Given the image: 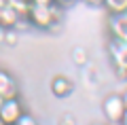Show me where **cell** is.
<instances>
[{
  "label": "cell",
  "instance_id": "obj_10",
  "mask_svg": "<svg viewBox=\"0 0 127 125\" xmlns=\"http://www.w3.org/2000/svg\"><path fill=\"white\" fill-rule=\"evenodd\" d=\"M6 4H11L23 19H26V13H28V9H30V0H6Z\"/></svg>",
  "mask_w": 127,
  "mask_h": 125
},
{
  "label": "cell",
  "instance_id": "obj_17",
  "mask_svg": "<svg viewBox=\"0 0 127 125\" xmlns=\"http://www.w3.org/2000/svg\"><path fill=\"white\" fill-rule=\"evenodd\" d=\"M123 100H125V106H127V91H125V93H123Z\"/></svg>",
  "mask_w": 127,
  "mask_h": 125
},
{
  "label": "cell",
  "instance_id": "obj_12",
  "mask_svg": "<svg viewBox=\"0 0 127 125\" xmlns=\"http://www.w3.org/2000/svg\"><path fill=\"white\" fill-rule=\"evenodd\" d=\"M30 4H45V6H49V4H57L55 0H30Z\"/></svg>",
  "mask_w": 127,
  "mask_h": 125
},
{
  "label": "cell",
  "instance_id": "obj_15",
  "mask_svg": "<svg viewBox=\"0 0 127 125\" xmlns=\"http://www.w3.org/2000/svg\"><path fill=\"white\" fill-rule=\"evenodd\" d=\"M121 125H127V110H125V115L121 117Z\"/></svg>",
  "mask_w": 127,
  "mask_h": 125
},
{
  "label": "cell",
  "instance_id": "obj_1",
  "mask_svg": "<svg viewBox=\"0 0 127 125\" xmlns=\"http://www.w3.org/2000/svg\"><path fill=\"white\" fill-rule=\"evenodd\" d=\"M26 21L38 30H53L62 21V11L57 9V4H30L26 13Z\"/></svg>",
  "mask_w": 127,
  "mask_h": 125
},
{
  "label": "cell",
  "instance_id": "obj_14",
  "mask_svg": "<svg viewBox=\"0 0 127 125\" xmlns=\"http://www.w3.org/2000/svg\"><path fill=\"white\" fill-rule=\"evenodd\" d=\"M4 36H6V30H4L2 26H0V47L4 45Z\"/></svg>",
  "mask_w": 127,
  "mask_h": 125
},
{
  "label": "cell",
  "instance_id": "obj_16",
  "mask_svg": "<svg viewBox=\"0 0 127 125\" xmlns=\"http://www.w3.org/2000/svg\"><path fill=\"white\" fill-rule=\"evenodd\" d=\"M57 4H68V2H72V0H55Z\"/></svg>",
  "mask_w": 127,
  "mask_h": 125
},
{
  "label": "cell",
  "instance_id": "obj_21",
  "mask_svg": "<svg viewBox=\"0 0 127 125\" xmlns=\"http://www.w3.org/2000/svg\"><path fill=\"white\" fill-rule=\"evenodd\" d=\"M112 125H121V123H112Z\"/></svg>",
  "mask_w": 127,
  "mask_h": 125
},
{
  "label": "cell",
  "instance_id": "obj_7",
  "mask_svg": "<svg viewBox=\"0 0 127 125\" xmlns=\"http://www.w3.org/2000/svg\"><path fill=\"white\" fill-rule=\"evenodd\" d=\"M108 30L112 34V38L117 40H127V13L110 15L108 19Z\"/></svg>",
  "mask_w": 127,
  "mask_h": 125
},
{
  "label": "cell",
  "instance_id": "obj_5",
  "mask_svg": "<svg viewBox=\"0 0 127 125\" xmlns=\"http://www.w3.org/2000/svg\"><path fill=\"white\" fill-rule=\"evenodd\" d=\"M0 98L2 100H11V98H19V83L9 70L0 68Z\"/></svg>",
  "mask_w": 127,
  "mask_h": 125
},
{
  "label": "cell",
  "instance_id": "obj_2",
  "mask_svg": "<svg viewBox=\"0 0 127 125\" xmlns=\"http://www.w3.org/2000/svg\"><path fill=\"white\" fill-rule=\"evenodd\" d=\"M108 55L112 68L119 76H125L127 79V40H117L112 38L108 45Z\"/></svg>",
  "mask_w": 127,
  "mask_h": 125
},
{
  "label": "cell",
  "instance_id": "obj_6",
  "mask_svg": "<svg viewBox=\"0 0 127 125\" xmlns=\"http://www.w3.org/2000/svg\"><path fill=\"white\" fill-rule=\"evenodd\" d=\"M49 91L55 95V98L64 100V98H68V95L74 91V83H72V79H68V76L57 74V76H53V79H51Z\"/></svg>",
  "mask_w": 127,
  "mask_h": 125
},
{
  "label": "cell",
  "instance_id": "obj_3",
  "mask_svg": "<svg viewBox=\"0 0 127 125\" xmlns=\"http://www.w3.org/2000/svg\"><path fill=\"white\" fill-rule=\"evenodd\" d=\"M102 110H104V117H106V121H108L110 125H112V123H121V117L125 115V110H127L123 95L110 93L108 98H104V102H102Z\"/></svg>",
  "mask_w": 127,
  "mask_h": 125
},
{
  "label": "cell",
  "instance_id": "obj_20",
  "mask_svg": "<svg viewBox=\"0 0 127 125\" xmlns=\"http://www.w3.org/2000/svg\"><path fill=\"white\" fill-rule=\"evenodd\" d=\"M0 125H4V123H2V119H0Z\"/></svg>",
  "mask_w": 127,
  "mask_h": 125
},
{
  "label": "cell",
  "instance_id": "obj_4",
  "mask_svg": "<svg viewBox=\"0 0 127 125\" xmlns=\"http://www.w3.org/2000/svg\"><path fill=\"white\" fill-rule=\"evenodd\" d=\"M23 112H26V108H23L21 100L19 98H11V100H4L2 106H0V119H2L4 125H15Z\"/></svg>",
  "mask_w": 127,
  "mask_h": 125
},
{
  "label": "cell",
  "instance_id": "obj_18",
  "mask_svg": "<svg viewBox=\"0 0 127 125\" xmlns=\"http://www.w3.org/2000/svg\"><path fill=\"white\" fill-rule=\"evenodd\" d=\"M6 4V0H0V9H2V6H4Z\"/></svg>",
  "mask_w": 127,
  "mask_h": 125
},
{
  "label": "cell",
  "instance_id": "obj_9",
  "mask_svg": "<svg viewBox=\"0 0 127 125\" xmlns=\"http://www.w3.org/2000/svg\"><path fill=\"white\" fill-rule=\"evenodd\" d=\"M102 6H106L110 15H119V13H127V0H104Z\"/></svg>",
  "mask_w": 127,
  "mask_h": 125
},
{
  "label": "cell",
  "instance_id": "obj_22",
  "mask_svg": "<svg viewBox=\"0 0 127 125\" xmlns=\"http://www.w3.org/2000/svg\"><path fill=\"white\" fill-rule=\"evenodd\" d=\"M95 125H102V123H95Z\"/></svg>",
  "mask_w": 127,
  "mask_h": 125
},
{
  "label": "cell",
  "instance_id": "obj_11",
  "mask_svg": "<svg viewBox=\"0 0 127 125\" xmlns=\"http://www.w3.org/2000/svg\"><path fill=\"white\" fill-rule=\"evenodd\" d=\"M15 125H40V123H38V119H36L34 115H30V112H23Z\"/></svg>",
  "mask_w": 127,
  "mask_h": 125
},
{
  "label": "cell",
  "instance_id": "obj_19",
  "mask_svg": "<svg viewBox=\"0 0 127 125\" xmlns=\"http://www.w3.org/2000/svg\"><path fill=\"white\" fill-rule=\"evenodd\" d=\"M2 102H4V100H2V98H0V106H2Z\"/></svg>",
  "mask_w": 127,
  "mask_h": 125
},
{
  "label": "cell",
  "instance_id": "obj_8",
  "mask_svg": "<svg viewBox=\"0 0 127 125\" xmlns=\"http://www.w3.org/2000/svg\"><path fill=\"white\" fill-rule=\"evenodd\" d=\"M21 21H23V17L11 4H4L0 9V26L4 28V30H17V26Z\"/></svg>",
  "mask_w": 127,
  "mask_h": 125
},
{
  "label": "cell",
  "instance_id": "obj_13",
  "mask_svg": "<svg viewBox=\"0 0 127 125\" xmlns=\"http://www.w3.org/2000/svg\"><path fill=\"white\" fill-rule=\"evenodd\" d=\"M83 2H87V4H91V6H102L104 0H83Z\"/></svg>",
  "mask_w": 127,
  "mask_h": 125
}]
</instances>
